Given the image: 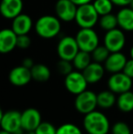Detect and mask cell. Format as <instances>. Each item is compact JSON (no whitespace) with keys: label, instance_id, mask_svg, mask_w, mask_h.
<instances>
[{"label":"cell","instance_id":"obj_1","mask_svg":"<svg viewBox=\"0 0 133 134\" xmlns=\"http://www.w3.org/2000/svg\"><path fill=\"white\" fill-rule=\"evenodd\" d=\"M83 127L89 134H108L110 124L106 115L100 111L94 110L85 115Z\"/></svg>","mask_w":133,"mask_h":134},{"label":"cell","instance_id":"obj_2","mask_svg":"<svg viewBox=\"0 0 133 134\" xmlns=\"http://www.w3.org/2000/svg\"><path fill=\"white\" fill-rule=\"evenodd\" d=\"M35 30L36 33L42 38H53L59 35L61 30L60 19L57 16H42L36 22Z\"/></svg>","mask_w":133,"mask_h":134},{"label":"cell","instance_id":"obj_3","mask_svg":"<svg viewBox=\"0 0 133 134\" xmlns=\"http://www.w3.org/2000/svg\"><path fill=\"white\" fill-rule=\"evenodd\" d=\"M99 20L100 15L92 3L84 4L78 7L75 21L80 28H93L99 23Z\"/></svg>","mask_w":133,"mask_h":134},{"label":"cell","instance_id":"obj_4","mask_svg":"<svg viewBox=\"0 0 133 134\" xmlns=\"http://www.w3.org/2000/svg\"><path fill=\"white\" fill-rule=\"evenodd\" d=\"M80 50L91 53L100 45L98 34L93 28H80L75 37Z\"/></svg>","mask_w":133,"mask_h":134},{"label":"cell","instance_id":"obj_5","mask_svg":"<svg viewBox=\"0 0 133 134\" xmlns=\"http://www.w3.org/2000/svg\"><path fill=\"white\" fill-rule=\"evenodd\" d=\"M98 107L97 94L91 90H86L85 91L78 94L75 99V108L81 114H88L96 110Z\"/></svg>","mask_w":133,"mask_h":134},{"label":"cell","instance_id":"obj_6","mask_svg":"<svg viewBox=\"0 0 133 134\" xmlns=\"http://www.w3.org/2000/svg\"><path fill=\"white\" fill-rule=\"evenodd\" d=\"M79 50L76 38L70 36L62 37L57 43V52L60 59L72 61Z\"/></svg>","mask_w":133,"mask_h":134},{"label":"cell","instance_id":"obj_7","mask_svg":"<svg viewBox=\"0 0 133 134\" xmlns=\"http://www.w3.org/2000/svg\"><path fill=\"white\" fill-rule=\"evenodd\" d=\"M65 87L69 93L78 95L87 90L89 82L84 77L82 71L73 70L71 73L65 77Z\"/></svg>","mask_w":133,"mask_h":134},{"label":"cell","instance_id":"obj_8","mask_svg":"<svg viewBox=\"0 0 133 134\" xmlns=\"http://www.w3.org/2000/svg\"><path fill=\"white\" fill-rule=\"evenodd\" d=\"M108 90L115 94H121L130 90L132 87V79L127 76L123 71L113 73L108 80Z\"/></svg>","mask_w":133,"mask_h":134},{"label":"cell","instance_id":"obj_9","mask_svg":"<svg viewBox=\"0 0 133 134\" xmlns=\"http://www.w3.org/2000/svg\"><path fill=\"white\" fill-rule=\"evenodd\" d=\"M126 37L122 29L115 28L106 32L104 37V45L110 52H119L124 48Z\"/></svg>","mask_w":133,"mask_h":134},{"label":"cell","instance_id":"obj_10","mask_svg":"<svg viewBox=\"0 0 133 134\" xmlns=\"http://www.w3.org/2000/svg\"><path fill=\"white\" fill-rule=\"evenodd\" d=\"M0 123L1 128L12 134L22 129L21 126V112L18 110H8L0 114Z\"/></svg>","mask_w":133,"mask_h":134},{"label":"cell","instance_id":"obj_11","mask_svg":"<svg viewBox=\"0 0 133 134\" xmlns=\"http://www.w3.org/2000/svg\"><path fill=\"white\" fill-rule=\"evenodd\" d=\"M78 7L71 0H57L55 5L56 16L64 22L75 20Z\"/></svg>","mask_w":133,"mask_h":134},{"label":"cell","instance_id":"obj_12","mask_svg":"<svg viewBox=\"0 0 133 134\" xmlns=\"http://www.w3.org/2000/svg\"><path fill=\"white\" fill-rule=\"evenodd\" d=\"M41 122V114L37 109L28 108L21 113V126L25 131H36Z\"/></svg>","mask_w":133,"mask_h":134},{"label":"cell","instance_id":"obj_13","mask_svg":"<svg viewBox=\"0 0 133 134\" xmlns=\"http://www.w3.org/2000/svg\"><path fill=\"white\" fill-rule=\"evenodd\" d=\"M32 80L31 69L24 67L23 65L18 66L11 69L9 73V81L16 87H23L27 85Z\"/></svg>","mask_w":133,"mask_h":134},{"label":"cell","instance_id":"obj_14","mask_svg":"<svg viewBox=\"0 0 133 134\" xmlns=\"http://www.w3.org/2000/svg\"><path fill=\"white\" fill-rule=\"evenodd\" d=\"M18 37L12 28L2 30L0 32V52L2 54H7L18 48Z\"/></svg>","mask_w":133,"mask_h":134},{"label":"cell","instance_id":"obj_15","mask_svg":"<svg viewBox=\"0 0 133 134\" xmlns=\"http://www.w3.org/2000/svg\"><path fill=\"white\" fill-rule=\"evenodd\" d=\"M23 10L22 0H1L0 11L2 16L7 19H14Z\"/></svg>","mask_w":133,"mask_h":134},{"label":"cell","instance_id":"obj_16","mask_svg":"<svg viewBox=\"0 0 133 134\" xmlns=\"http://www.w3.org/2000/svg\"><path fill=\"white\" fill-rule=\"evenodd\" d=\"M127 58L123 53L119 52H112L107 58L104 63V67L108 72L111 73H118L123 71L125 65L127 63Z\"/></svg>","mask_w":133,"mask_h":134},{"label":"cell","instance_id":"obj_17","mask_svg":"<svg viewBox=\"0 0 133 134\" xmlns=\"http://www.w3.org/2000/svg\"><path fill=\"white\" fill-rule=\"evenodd\" d=\"M33 27V21L31 18L27 14L21 13L18 16L12 19L11 28L18 36L27 35Z\"/></svg>","mask_w":133,"mask_h":134},{"label":"cell","instance_id":"obj_18","mask_svg":"<svg viewBox=\"0 0 133 134\" xmlns=\"http://www.w3.org/2000/svg\"><path fill=\"white\" fill-rule=\"evenodd\" d=\"M105 70L106 69L104 66H102V64L93 61L82 71V73L89 84H94L99 82L103 78Z\"/></svg>","mask_w":133,"mask_h":134},{"label":"cell","instance_id":"obj_19","mask_svg":"<svg viewBox=\"0 0 133 134\" xmlns=\"http://www.w3.org/2000/svg\"><path fill=\"white\" fill-rule=\"evenodd\" d=\"M117 18L120 29L127 32L133 31V10L130 7L121 8L118 12Z\"/></svg>","mask_w":133,"mask_h":134},{"label":"cell","instance_id":"obj_20","mask_svg":"<svg viewBox=\"0 0 133 134\" xmlns=\"http://www.w3.org/2000/svg\"><path fill=\"white\" fill-rule=\"evenodd\" d=\"M97 99H98V107L104 109H110L117 103L115 93L110 90H103L97 94Z\"/></svg>","mask_w":133,"mask_h":134},{"label":"cell","instance_id":"obj_21","mask_svg":"<svg viewBox=\"0 0 133 134\" xmlns=\"http://www.w3.org/2000/svg\"><path fill=\"white\" fill-rule=\"evenodd\" d=\"M32 80L38 82H46L50 79L51 72L48 66L44 64H35L31 69Z\"/></svg>","mask_w":133,"mask_h":134},{"label":"cell","instance_id":"obj_22","mask_svg":"<svg viewBox=\"0 0 133 134\" xmlns=\"http://www.w3.org/2000/svg\"><path fill=\"white\" fill-rule=\"evenodd\" d=\"M117 106L122 112H130L133 110V92L129 90L119 95Z\"/></svg>","mask_w":133,"mask_h":134},{"label":"cell","instance_id":"obj_23","mask_svg":"<svg viewBox=\"0 0 133 134\" xmlns=\"http://www.w3.org/2000/svg\"><path fill=\"white\" fill-rule=\"evenodd\" d=\"M91 60H92L91 53L83 51V50H79L74 58V59L72 60V63L76 69L79 71H83L92 62Z\"/></svg>","mask_w":133,"mask_h":134},{"label":"cell","instance_id":"obj_24","mask_svg":"<svg viewBox=\"0 0 133 134\" xmlns=\"http://www.w3.org/2000/svg\"><path fill=\"white\" fill-rule=\"evenodd\" d=\"M99 25L106 32L115 29V28H117V27H119L117 15L109 13V14L101 16L100 18V20H99Z\"/></svg>","mask_w":133,"mask_h":134},{"label":"cell","instance_id":"obj_25","mask_svg":"<svg viewBox=\"0 0 133 134\" xmlns=\"http://www.w3.org/2000/svg\"><path fill=\"white\" fill-rule=\"evenodd\" d=\"M92 4L100 16L111 13L114 5L111 0H94Z\"/></svg>","mask_w":133,"mask_h":134},{"label":"cell","instance_id":"obj_26","mask_svg":"<svg viewBox=\"0 0 133 134\" xmlns=\"http://www.w3.org/2000/svg\"><path fill=\"white\" fill-rule=\"evenodd\" d=\"M111 52L107 48L105 45L103 46H100L99 45L92 52H91V57H92L93 61L98 62V63H105L107 58L110 55Z\"/></svg>","mask_w":133,"mask_h":134},{"label":"cell","instance_id":"obj_27","mask_svg":"<svg viewBox=\"0 0 133 134\" xmlns=\"http://www.w3.org/2000/svg\"><path fill=\"white\" fill-rule=\"evenodd\" d=\"M57 134H83L81 130L73 123H65L57 128Z\"/></svg>","mask_w":133,"mask_h":134},{"label":"cell","instance_id":"obj_28","mask_svg":"<svg viewBox=\"0 0 133 134\" xmlns=\"http://www.w3.org/2000/svg\"><path fill=\"white\" fill-rule=\"evenodd\" d=\"M73 68H74V66H73L72 61H69V60L60 59L57 64V71H59L61 75H64L65 77H66L67 75H68L69 73L72 72Z\"/></svg>","mask_w":133,"mask_h":134},{"label":"cell","instance_id":"obj_29","mask_svg":"<svg viewBox=\"0 0 133 134\" xmlns=\"http://www.w3.org/2000/svg\"><path fill=\"white\" fill-rule=\"evenodd\" d=\"M57 130L50 122L42 121L35 131L36 134H57Z\"/></svg>","mask_w":133,"mask_h":134},{"label":"cell","instance_id":"obj_30","mask_svg":"<svg viewBox=\"0 0 133 134\" xmlns=\"http://www.w3.org/2000/svg\"><path fill=\"white\" fill-rule=\"evenodd\" d=\"M112 134H131L132 131L130 126L124 121H118L114 123L111 128Z\"/></svg>","mask_w":133,"mask_h":134},{"label":"cell","instance_id":"obj_31","mask_svg":"<svg viewBox=\"0 0 133 134\" xmlns=\"http://www.w3.org/2000/svg\"><path fill=\"white\" fill-rule=\"evenodd\" d=\"M31 45V39L27 35H21L18 37V48H22V49H26V48H29Z\"/></svg>","mask_w":133,"mask_h":134},{"label":"cell","instance_id":"obj_32","mask_svg":"<svg viewBox=\"0 0 133 134\" xmlns=\"http://www.w3.org/2000/svg\"><path fill=\"white\" fill-rule=\"evenodd\" d=\"M123 72L129 76L130 78L133 79V59L130 58V59L127 60V63L125 65L124 69H123Z\"/></svg>","mask_w":133,"mask_h":134},{"label":"cell","instance_id":"obj_33","mask_svg":"<svg viewBox=\"0 0 133 134\" xmlns=\"http://www.w3.org/2000/svg\"><path fill=\"white\" fill-rule=\"evenodd\" d=\"M111 1L115 5L125 7H129V5H130V3H131L132 0H111Z\"/></svg>","mask_w":133,"mask_h":134},{"label":"cell","instance_id":"obj_34","mask_svg":"<svg viewBox=\"0 0 133 134\" xmlns=\"http://www.w3.org/2000/svg\"><path fill=\"white\" fill-rule=\"evenodd\" d=\"M22 65H23L24 67L27 68V69H31L33 68V66L35 65V64H34V61H33L32 58H24V60L22 61Z\"/></svg>","mask_w":133,"mask_h":134},{"label":"cell","instance_id":"obj_35","mask_svg":"<svg viewBox=\"0 0 133 134\" xmlns=\"http://www.w3.org/2000/svg\"><path fill=\"white\" fill-rule=\"evenodd\" d=\"M71 1L76 4L77 5H84V4L91 3L93 0H71Z\"/></svg>","mask_w":133,"mask_h":134},{"label":"cell","instance_id":"obj_36","mask_svg":"<svg viewBox=\"0 0 133 134\" xmlns=\"http://www.w3.org/2000/svg\"><path fill=\"white\" fill-rule=\"evenodd\" d=\"M130 58H132L133 59V47L130 48Z\"/></svg>","mask_w":133,"mask_h":134},{"label":"cell","instance_id":"obj_37","mask_svg":"<svg viewBox=\"0 0 133 134\" xmlns=\"http://www.w3.org/2000/svg\"><path fill=\"white\" fill-rule=\"evenodd\" d=\"M0 134H12V133L8 132V131H4V130H2L1 132H0Z\"/></svg>","mask_w":133,"mask_h":134},{"label":"cell","instance_id":"obj_38","mask_svg":"<svg viewBox=\"0 0 133 134\" xmlns=\"http://www.w3.org/2000/svg\"><path fill=\"white\" fill-rule=\"evenodd\" d=\"M25 134H36L35 131H25Z\"/></svg>","mask_w":133,"mask_h":134},{"label":"cell","instance_id":"obj_39","mask_svg":"<svg viewBox=\"0 0 133 134\" xmlns=\"http://www.w3.org/2000/svg\"><path fill=\"white\" fill-rule=\"evenodd\" d=\"M129 7H130V8H131V9H132V10H133V0H132V1H131V3H130V5H129Z\"/></svg>","mask_w":133,"mask_h":134},{"label":"cell","instance_id":"obj_40","mask_svg":"<svg viewBox=\"0 0 133 134\" xmlns=\"http://www.w3.org/2000/svg\"><path fill=\"white\" fill-rule=\"evenodd\" d=\"M131 134H133V131H132V133H131Z\"/></svg>","mask_w":133,"mask_h":134},{"label":"cell","instance_id":"obj_41","mask_svg":"<svg viewBox=\"0 0 133 134\" xmlns=\"http://www.w3.org/2000/svg\"><path fill=\"white\" fill-rule=\"evenodd\" d=\"M87 134H89V133H87Z\"/></svg>","mask_w":133,"mask_h":134}]
</instances>
